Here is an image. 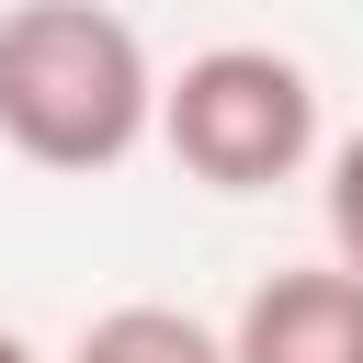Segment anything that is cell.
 <instances>
[{
  "label": "cell",
  "instance_id": "2",
  "mask_svg": "<svg viewBox=\"0 0 363 363\" xmlns=\"http://www.w3.org/2000/svg\"><path fill=\"white\" fill-rule=\"evenodd\" d=\"M147 136L204 193H272L318 159V79L284 45H204L182 57V79H159Z\"/></svg>",
  "mask_w": 363,
  "mask_h": 363
},
{
  "label": "cell",
  "instance_id": "1",
  "mask_svg": "<svg viewBox=\"0 0 363 363\" xmlns=\"http://www.w3.org/2000/svg\"><path fill=\"white\" fill-rule=\"evenodd\" d=\"M159 68L113 0H11L0 11V147L34 170H125L147 147Z\"/></svg>",
  "mask_w": 363,
  "mask_h": 363
},
{
  "label": "cell",
  "instance_id": "5",
  "mask_svg": "<svg viewBox=\"0 0 363 363\" xmlns=\"http://www.w3.org/2000/svg\"><path fill=\"white\" fill-rule=\"evenodd\" d=\"M318 204H329V250H340V272H363V125L329 147V193H318Z\"/></svg>",
  "mask_w": 363,
  "mask_h": 363
},
{
  "label": "cell",
  "instance_id": "4",
  "mask_svg": "<svg viewBox=\"0 0 363 363\" xmlns=\"http://www.w3.org/2000/svg\"><path fill=\"white\" fill-rule=\"evenodd\" d=\"M68 363H227V329H204L193 306H102L79 340H68Z\"/></svg>",
  "mask_w": 363,
  "mask_h": 363
},
{
  "label": "cell",
  "instance_id": "6",
  "mask_svg": "<svg viewBox=\"0 0 363 363\" xmlns=\"http://www.w3.org/2000/svg\"><path fill=\"white\" fill-rule=\"evenodd\" d=\"M0 363H45V352H34V340H23V329H0Z\"/></svg>",
  "mask_w": 363,
  "mask_h": 363
},
{
  "label": "cell",
  "instance_id": "3",
  "mask_svg": "<svg viewBox=\"0 0 363 363\" xmlns=\"http://www.w3.org/2000/svg\"><path fill=\"white\" fill-rule=\"evenodd\" d=\"M227 363H363V272L340 261H284L238 295Z\"/></svg>",
  "mask_w": 363,
  "mask_h": 363
}]
</instances>
